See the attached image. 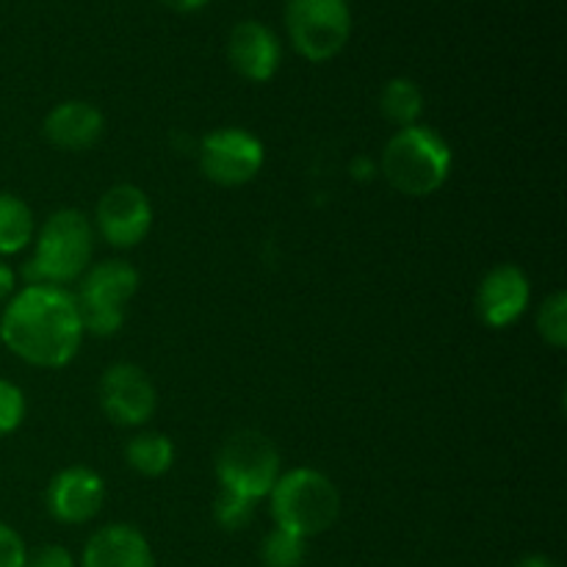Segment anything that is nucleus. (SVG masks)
Here are the masks:
<instances>
[{
    "instance_id": "nucleus-2",
    "label": "nucleus",
    "mask_w": 567,
    "mask_h": 567,
    "mask_svg": "<svg viewBox=\"0 0 567 567\" xmlns=\"http://www.w3.org/2000/svg\"><path fill=\"white\" fill-rule=\"evenodd\" d=\"M92 219L78 208L53 210L33 236V252L22 266L25 286H59L66 288L81 280L94 258Z\"/></svg>"
},
{
    "instance_id": "nucleus-10",
    "label": "nucleus",
    "mask_w": 567,
    "mask_h": 567,
    "mask_svg": "<svg viewBox=\"0 0 567 567\" xmlns=\"http://www.w3.org/2000/svg\"><path fill=\"white\" fill-rule=\"evenodd\" d=\"M100 408L111 424L136 430L155 415L158 391L142 365L114 363L100 377Z\"/></svg>"
},
{
    "instance_id": "nucleus-27",
    "label": "nucleus",
    "mask_w": 567,
    "mask_h": 567,
    "mask_svg": "<svg viewBox=\"0 0 567 567\" xmlns=\"http://www.w3.org/2000/svg\"><path fill=\"white\" fill-rule=\"evenodd\" d=\"M161 3H164L166 9L177 11V14H192V11L205 9V6H208L210 0H161Z\"/></svg>"
},
{
    "instance_id": "nucleus-26",
    "label": "nucleus",
    "mask_w": 567,
    "mask_h": 567,
    "mask_svg": "<svg viewBox=\"0 0 567 567\" xmlns=\"http://www.w3.org/2000/svg\"><path fill=\"white\" fill-rule=\"evenodd\" d=\"M349 169H352L354 181H374V177L380 175V166H377L374 161L365 158V155H358V158L352 161V166H349Z\"/></svg>"
},
{
    "instance_id": "nucleus-4",
    "label": "nucleus",
    "mask_w": 567,
    "mask_h": 567,
    "mask_svg": "<svg viewBox=\"0 0 567 567\" xmlns=\"http://www.w3.org/2000/svg\"><path fill=\"white\" fill-rule=\"evenodd\" d=\"M266 498L277 529L291 532L302 540L324 535L341 515V493L336 482L316 468L282 471Z\"/></svg>"
},
{
    "instance_id": "nucleus-28",
    "label": "nucleus",
    "mask_w": 567,
    "mask_h": 567,
    "mask_svg": "<svg viewBox=\"0 0 567 567\" xmlns=\"http://www.w3.org/2000/svg\"><path fill=\"white\" fill-rule=\"evenodd\" d=\"M515 567H559V563H554V559L546 557V554H529V557L518 559V565Z\"/></svg>"
},
{
    "instance_id": "nucleus-22",
    "label": "nucleus",
    "mask_w": 567,
    "mask_h": 567,
    "mask_svg": "<svg viewBox=\"0 0 567 567\" xmlns=\"http://www.w3.org/2000/svg\"><path fill=\"white\" fill-rule=\"evenodd\" d=\"M28 415V399L17 382L0 377V441L14 435Z\"/></svg>"
},
{
    "instance_id": "nucleus-3",
    "label": "nucleus",
    "mask_w": 567,
    "mask_h": 567,
    "mask_svg": "<svg viewBox=\"0 0 567 567\" xmlns=\"http://www.w3.org/2000/svg\"><path fill=\"white\" fill-rule=\"evenodd\" d=\"M454 155L446 138L426 125L399 127L380 155V175L404 197H430L446 186Z\"/></svg>"
},
{
    "instance_id": "nucleus-9",
    "label": "nucleus",
    "mask_w": 567,
    "mask_h": 567,
    "mask_svg": "<svg viewBox=\"0 0 567 567\" xmlns=\"http://www.w3.org/2000/svg\"><path fill=\"white\" fill-rule=\"evenodd\" d=\"M153 203L133 183H116L94 208V233L114 249H133L153 230Z\"/></svg>"
},
{
    "instance_id": "nucleus-16",
    "label": "nucleus",
    "mask_w": 567,
    "mask_h": 567,
    "mask_svg": "<svg viewBox=\"0 0 567 567\" xmlns=\"http://www.w3.org/2000/svg\"><path fill=\"white\" fill-rule=\"evenodd\" d=\"M175 457L177 452L172 437L155 430L136 432L125 446V463L144 480H158V476L169 474Z\"/></svg>"
},
{
    "instance_id": "nucleus-20",
    "label": "nucleus",
    "mask_w": 567,
    "mask_h": 567,
    "mask_svg": "<svg viewBox=\"0 0 567 567\" xmlns=\"http://www.w3.org/2000/svg\"><path fill=\"white\" fill-rule=\"evenodd\" d=\"M537 332L551 349L567 347V293L554 291L537 310Z\"/></svg>"
},
{
    "instance_id": "nucleus-6",
    "label": "nucleus",
    "mask_w": 567,
    "mask_h": 567,
    "mask_svg": "<svg viewBox=\"0 0 567 567\" xmlns=\"http://www.w3.org/2000/svg\"><path fill=\"white\" fill-rule=\"evenodd\" d=\"M214 471L221 491L238 493L249 502H260L269 496L282 474L280 449L264 432L238 430L221 443Z\"/></svg>"
},
{
    "instance_id": "nucleus-21",
    "label": "nucleus",
    "mask_w": 567,
    "mask_h": 567,
    "mask_svg": "<svg viewBox=\"0 0 567 567\" xmlns=\"http://www.w3.org/2000/svg\"><path fill=\"white\" fill-rule=\"evenodd\" d=\"M255 518V502L238 496V493L219 491L214 502V520L225 532H241L252 524Z\"/></svg>"
},
{
    "instance_id": "nucleus-8",
    "label": "nucleus",
    "mask_w": 567,
    "mask_h": 567,
    "mask_svg": "<svg viewBox=\"0 0 567 567\" xmlns=\"http://www.w3.org/2000/svg\"><path fill=\"white\" fill-rule=\"evenodd\" d=\"M266 164V147L244 127H219L199 142V172L225 188L255 181Z\"/></svg>"
},
{
    "instance_id": "nucleus-23",
    "label": "nucleus",
    "mask_w": 567,
    "mask_h": 567,
    "mask_svg": "<svg viewBox=\"0 0 567 567\" xmlns=\"http://www.w3.org/2000/svg\"><path fill=\"white\" fill-rule=\"evenodd\" d=\"M28 546L14 526L0 520V567H25Z\"/></svg>"
},
{
    "instance_id": "nucleus-13",
    "label": "nucleus",
    "mask_w": 567,
    "mask_h": 567,
    "mask_svg": "<svg viewBox=\"0 0 567 567\" xmlns=\"http://www.w3.org/2000/svg\"><path fill=\"white\" fill-rule=\"evenodd\" d=\"M227 59L244 81L269 83L280 70V39L266 22L241 20L227 37Z\"/></svg>"
},
{
    "instance_id": "nucleus-19",
    "label": "nucleus",
    "mask_w": 567,
    "mask_h": 567,
    "mask_svg": "<svg viewBox=\"0 0 567 567\" xmlns=\"http://www.w3.org/2000/svg\"><path fill=\"white\" fill-rule=\"evenodd\" d=\"M305 557H308V540L277 526L260 543V563L266 567H302Z\"/></svg>"
},
{
    "instance_id": "nucleus-11",
    "label": "nucleus",
    "mask_w": 567,
    "mask_h": 567,
    "mask_svg": "<svg viewBox=\"0 0 567 567\" xmlns=\"http://www.w3.org/2000/svg\"><path fill=\"white\" fill-rule=\"evenodd\" d=\"M44 504L55 524L83 526L100 515L105 504V480L86 465L61 468L50 480Z\"/></svg>"
},
{
    "instance_id": "nucleus-5",
    "label": "nucleus",
    "mask_w": 567,
    "mask_h": 567,
    "mask_svg": "<svg viewBox=\"0 0 567 567\" xmlns=\"http://www.w3.org/2000/svg\"><path fill=\"white\" fill-rule=\"evenodd\" d=\"M138 282V271L127 260L111 258L89 266L75 291L83 332L94 338L116 336L125 324L127 305L136 297Z\"/></svg>"
},
{
    "instance_id": "nucleus-25",
    "label": "nucleus",
    "mask_w": 567,
    "mask_h": 567,
    "mask_svg": "<svg viewBox=\"0 0 567 567\" xmlns=\"http://www.w3.org/2000/svg\"><path fill=\"white\" fill-rule=\"evenodd\" d=\"M17 291H20V275L9 260L0 258V305L9 302Z\"/></svg>"
},
{
    "instance_id": "nucleus-1",
    "label": "nucleus",
    "mask_w": 567,
    "mask_h": 567,
    "mask_svg": "<svg viewBox=\"0 0 567 567\" xmlns=\"http://www.w3.org/2000/svg\"><path fill=\"white\" fill-rule=\"evenodd\" d=\"M83 332L75 293L59 286H22L0 313V341L33 369H64L81 352Z\"/></svg>"
},
{
    "instance_id": "nucleus-12",
    "label": "nucleus",
    "mask_w": 567,
    "mask_h": 567,
    "mask_svg": "<svg viewBox=\"0 0 567 567\" xmlns=\"http://www.w3.org/2000/svg\"><path fill=\"white\" fill-rule=\"evenodd\" d=\"M532 302V282L520 266L498 264L476 288V316L491 330H507Z\"/></svg>"
},
{
    "instance_id": "nucleus-17",
    "label": "nucleus",
    "mask_w": 567,
    "mask_h": 567,
    "mask_svg": "<svg viewBox=\"0 0 567 567\" xmlns=\"http://www.w3.org/2000/svg\"><path fill=\"white\" fill-rule=\"evenodd\" d=\"M37 236V216L31 205L11 192H0V258L25 252Z\"/></svg>"
},
{
    "instance_id": "nucleus-18",
    "label": "nucleus",
    "mask_w": 567,
    "mask_h": 567,
    "mask_svg": "<svg viewBox=\"0 0 567 567\" xmlns=\"http://www.w3.org/2000/svg\"><path fill=\"white\" fill-rule=\"evenodd\" d=\"M424 105V92L410 78H391L380 92V114L396 127L421 125Z\"/></svg>"
},
{
    "instance_id": "nucleus-24",
    "label": "nucleus",
    "mask_w": 567,
    "mask_h": 567,
    "mask_svg": "<svg viewBox=\"0 0 567 567\" xmlns=\"http://www.w3.org/2000/svg\"><path fill=\"white\" fill-rule=\"evenodd\" d=\"M25 567H78V559L72 557L70 548L59 546V543H48V546L28 551Z\"/></svg>"
},
{
    "instance_id": "nucleus-7",
    "label": "nucleus",
    "mask_w": 567,
    "mask_h": 567,
    "mask_svg": "<svg viewBox=\"0 0 567 567\" xmlns=\"http://www.w3.org/2000/svg\"><path fill=\"white\" fill-rule=\"evenodd\" d=\"M286 31L293 50L310 64L332 61L352 37L349 0H288Z\"/></svg>"
},
{
    "instance_id": "nucleus-15",
    "label": "nucleus",
    "mask_w": 567,
    "mask_h": 567,
    "mask_svg": "<svg viewBox=\"0 0 567 567\" xmlns=\"http://www.w3.org/2000/svg\"><path fill=\"white\" fill-rule=\"evenodd\" d=\"M81 567H155V554L142 529L133 524H109L86 540Z\"/></svg>"
},
{
    "instance_id": "nucleus-14",
    "label": "nucleus",
    "mask_w": 567,
    "mask_h": 567,
    "mask_svg": "<svg viewBox=\"0 0 567 567\" xmlns=\"http://www.w3.org/2000/svg\"><path fill=\"white\" fill-rule=\"evenodd\" d=\"M42 133L53 147L64 153H86L103 138L105 116L97 105L86 100H64L44 116Z\"/></svg>"
}]
</instances>
